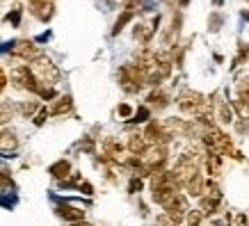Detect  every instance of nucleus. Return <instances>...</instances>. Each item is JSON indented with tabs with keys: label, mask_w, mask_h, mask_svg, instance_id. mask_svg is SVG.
I'll return each instance as SVG.
<instances>
[{
	"label": "nucleus",
	"mask_w": 249,
	"mask_h": 226,
	"mask_svg": "<svg viewBox=\"0 0 249 226\" xmlns=\"http://www.w3.org/2000/svg\"><path fill=\"white\" fill-rule=\"evenodd\" d=\"M126 149L130 151V156H137V158H142L144 151L149 149V144H146V139H144L142 135L133 133V135L128 137V142H126Z\"/></svg>",
	"instance_id": "4468645a"
},
{
	"label": "nucleus",
	"mask_w": 249,
	"mask_h": 226,
	"mask_svg": "<svg viewBox=\"0 0 249 226\" xmlns=\"http://www.w3.org/2000/svg\"><path fill=\"white\" fill-rule=\"evenodd\" d=\"M18 149V137L12 130H0V151L2 153H12Z\"/></svg>",
	"instance_id": "dca6fc26"
},
{
	"label": "nucleus",
	"mask_w": 249,
	"mask_h": 226,
	"mask_svg": "<svg viewBox=\"0 0 249 226\" xmlns=\"http://www.w3.org/2000/svg\"><path fill=\"white\" fill-rule=\"evenodd\" d=\"M167 158H169L167 146H149V149L144 151V156L140 158L142 160V176H151L153 172L165 169Z\"/></svg>",
	"instance_id": "f03ea898"
},
{
	"label": "nucleus",
	"mask_w": 249,
	"mask_h": 226,
	"mask_svg": "<svg viewBox=\"0 0 249 226\" xmlns=\"http://www.w3.org/2000/svg\"><path fill=\"white\" fill-rule=\"evenodd\" d=\"M204 165H206V172L211 178H217L222 174V156L217 151H206L204 153Z\"/></svg>",
	"instance_id": "9b49d317"
},
{
	"label": "nucleus",
	"mask_w": 249,
	"mask_h": 226,
	"mask_svg": "<svg viewBox=\"0 0 249 226\" xmlns=\"http://www.w3.org/2000/svg\"><path fill=\"white\" fill-rule=\"evenodd\" d=\"M231 110H233V114H238V119L249 121V103H242V101H233V103H231Z\"/></svg>",
	"instance_id": "b1692460"
},
{
	"label": "nucleus",
	"mask_w": 249,
	"mask_h": 226,
	"mask_svg": "<svg viewBox=\"0 0 249 226\" xmlns=\"http://www.w3.org/2000/svg\"><path fill=\"white\" fill-rule=\"evenodd\" d=\"M185 226H204V215H201L199 208H196V210H188V215H185Z\"/></svg>",
	"instance_id": "393cba45"
},
{
	"label": "nucleus",
	"mask_w": 249,
	"mask_h": 226,
	"mask_svg": "<svg viewBox=\"0 0 249 226\" xmlns=\"http://www.w3.org/2000/svg\"><path fill=\"white\" fill-rule=\"evenodd\" d=\"M158 23H160V16H156L151 23H137L135 30H133V37L140 41V44H149L153 39V35H156V30H158Z\"/></svg>",
	"instance_id": "1a4fd4ad"
},
{
	"label": "nucleus",
	"mask_w": 249,
	"mask_h": 226,
	"mask_svg": "<svg viewBox=\"0 0 249 226\" xmlns=\"http://www.w3.org/2000/svg\"><path fill=\"white\" fill-rule=\"evenodd\" d=\"M215 5H217V7L219 5H224V0H215Z\"/></svg>",
	"instance_id": "c03bdc74"
},
{
	"label": "nucleus",
	"mask_w": 249,
	"mask_h": 226,
	"mask_svg": "<svg viewBox=\"0 0 249 226\" xmlns=\"http://www.w3.org/2000/svg\"><path fill=\"white\" fill-rule=\"evenodd\" d=\"M7 21H12L14 25H18V21H21V9L14 7V12H12V14H7Z\"/></svg>",
	"instance_id": "f704fd0d"
},
{
	"label": "nucleus",
	"mask_w": 249,
	"mask_h": 226,
	"mask_svg": "<svg viewBox=\"0 0 249 226\" xmlns=\"http://www.w3.org/2000/svg\"><path fill=\"white\" fill-rule=\"evenodd\" d=\"M208 226H222V224H219L217 219H213V222H211V224H208Z\"/></svg>",
	"instance_id": "a19ab883"
},
{
	"label": "nucleus",
	"mask_w": 249,
	"mask_h": 226,
	"mask_svg": "<svg viewBox=\"0 0 249 226\" xmlns=\"http://www.w3.org/2000/svg\"><path fill=\"white\" fill-rule=\"evenodd\" d=\"M12 55L18 57V60L32 62L41 55V51H39V46L35 44V41H30V39H21V41H16V44L12 46Z\"/></svg>",
	"instance_id": "0eeeda50"
},
{
	"label": "nucleus",
	"mask_w": 249,
	"mask_h": 226,
	"mask_svg": "<svg viewBox=\"0 0 249 226\" xmlns=\"http://www.w3.org/2000/svg\"><path fill=\"white\" fill-rule=\"evenodd\" d=\"M133 16H135V12H133V9H124V12L117 16V21H114V25H112V37H117V35H119V32L124 30L130 21H133Z\"/></svg>",
	"instance_id": "aec40b11"
},
{
	"label": "nucleus",
	"mask_w": 249,
	"mask_h": 226,
	"mask_svg": "<svg viewBox=\"0 0 249 226\" xmlns=\"http://www.w3.org/2000/svg\"><path fill=\"white\" fill-rule=\"evenodd\" d=\"M48 110H46V107H39V112L35 114V126H44L46 123V119H48Z\"/></svg>",
	"instance_id": "c85d7f7f"
},
{
	"label": "nucleus",
	"mask_w": 249,
	"mask_h": 226,
	"mask_svg": "<svg viewBox=\"0 0 249 226\" xmlns=\"http://www.w3.org/2000/svg\"><path fill=\"white\" fill-rule=\"evenodd\" d=\"M199 199H201V201H199V210H201L204 217L215 215V212L219 210V206H222V196H206V194H201Z\"/></svg>",
	"instance_id": "f8f14e48"
},
{
	"label": "nucleus",
	"mask_w": 249,
	"mask_h": 226,
	"mask_svg": "<svg viewBox=\"0 0 249 226\" xmlns=\"http://www.w3.org/2000/svg\"><path fill=\"white\" fill-rule=\"evenodd\" d=\"M165 2H167V5H172V7L176 5V0H165Z\"/></svg>",
	"instance_id": "37998d69"
},
{
	"label": "nucleus",
	"mask_w": 249,
	"mask_h": 226,
	"mask_svg": "<svg viewBox=\"0 0 249 226\" xmlns=\"http://www.w3.org/2000/svg\"><path fill=\"white\" fill-rule=\"evenodd\" d=\"M211 105H215V110H213V117L219 121V123H224V126H229V123H233V110H231V103L229 101H219L217 94L215 96H211Z\"/></svg>",
	"instance_id": "6e6552de"
},
{
	"label": "nucleus",
	"mask_w": 249,
	"mask_h": 226,
	"mask_svg": "<svg viewBox=\"0 0 249 226\" xmlns=\"http://www.w3.org/2000/svg\"><path fill=\"white\" fill-rule=\"evenodd\" d=\"M28 69L35 75L39 87H55V85L60 83V69L55 67L48 57H44V55H39L37 60H32Z\"/></svg>",
	"instance_id": "f257e3e1"
},
{
	"label": "nucleus",
	"mask_w": 249,
	"mask_h": 226,
	"mask_svg": "<svg viewBox=\"0 0 249 226\" xmlns=\"http://www.w3.org/2000/svg\"><path fill=\"white\" fill-rule=\"evenodd\" d=\"M144 139H146V144L149 146H167V144L172 142L174 137L169 135V130L165 128V123L158 119H153L146 123V128H144Z\"/></svg>",
	"instance_id": "20e7f679"
},
{
	"label": "nucleus",
	"mask_w": 249,
	"mask_h": 226,
	"mask_svg": "<svg viewBox=\"0 0 249 226\" xmlns=\"http://www.w3.org/2000/svg\"><path fill=\"white\" fill-rule=\"evenodd\" d=\"M235 130H238V133H249V121H238V123H235Z\"/></svg>",
	"instance_id": "c9c22d12"
},
{
	"label": "nucleus",
	"mask_w": 249,
	"mask_h": 226,
	"mask_svg": "<svg viewBox=\"0 0 249 226\" xmlns=\"http://www.w3.org/2000/svg\"><path fill=\"white\" fill-rule=\"evenodd\" d=\"M9 80L14 83L16 89H25L32 94H39V83L35 80V75L30 73L28 67H14L9 71Z\"/></svg>",
	"instance_id": "39448f33"
},
{
	"label": "nucleus",
	"mask_w": 249,
	"mask_h": 226,
	"mask_svg": "<svg viewBox=\"0 0 249 226\" xmlns=\"http://www.w3.org/2000/svg\"><path fill=\"white\" fill-rule=\"evenodd\" d=\"M16 114V105L12 103H0V123H9Z\"/></svg>",
	"instance_id": "5701e85b"
},
{
	"label": "nucleus",
	"mask_w": 249,
	"mask_h": 226,
	"mask_svg": "<svg viewBox=\"0 0 249 226\" xmlns=\"http://www.w3.org/2000/svg\"><path fill=\"white\" fill-rule=\"evenodd\" d=\"M80 190H85V194H91V185H89V183H80Z\"/></svg>",
	"instance_id": "e433bc0d"
},
{
	"label": "nucleus",
	"mask_w": 249,
	"mask_h": 226,
	"mask_svg": "<svg viewBox=\"0 0 249 226\" xmlns=\"http://www.w3.org/2000/svg\"><path fill=\"white\" fill-rule=\"evenodd\" d=\"M156 226H178V224H176V222H172V219H169L165 212H162V215L156 219Z\"/></svg>",
	"instance_id": "2f4dec72"
},
{
	"label": "nucleus",
	"mask_w": 249,
	"mask_h": 226,
	"mask_svg": "<svg viewBox=\"0 0 249 226\" xmlns=\"http://www.w3.org/2000/svg\"><path fill=\"white\" fill-rule=\"evenodd\" d=\"M144 75L142 71L133 64V62H128V64H124V67L119 69V87L126 94H140L144 87Z\"/></svg>",
	"instance_id": "7ed1b4c3"
},
{
	"label": "nucleus",
	"mask_w": 249,
	"mask_h": 226,
	"mask_svg": "<svg viewBox=\"0 0 249 226\" xmlns=\"http://www.w3.org/2000/svg\"><path fill=\"white\" fill-rule=\"evenodd\" d=\"M162 210H165V215L172 222H181V219H185V215H188V210H190V206H188V199L178 192V194H174V199H169L165 206H162Z\"/></svg>",
	"instance_id": "423d86ee"
},
{
	"label": "nucleus",
	"mask_w": 249,
	"mask_h": 226,
	"mask_svg": "<svg viewBox=\"0 0 249 226\" xmlns=\"http://www.w3.org/2000/svg\"><path fill=\"white\" fill-rule=\"evenodd\" d=\"M117 114H119L121 119H128V117H133V107H130L128 103H121V105L117 107Z\"/></svg>",
	"instance_id": "c756f323"
},
{
	"label": "nucleus",
	"mask_w": 249,
	"mask_h": 226,
	"mask_svg": "<svg viewBox=\"0 0 249 226\" xmlns=\"http://www.w3.org/2000/svg\"><path fill=\"white\" fill-rule=\"evenodd\" d=\"M48 174H51L53 178H57V181L64 183L69 176H71V162H69V160H57L55 165H51Z\"/></svg>",
	"instance_id": "2eb2a0df"
},
{
	"label": "nucleus",
	"mask_w": 249,
	"mask_h": 226,
	"mask_svg": "<svg viewBox=\"0 0 249 226\" xmlns=\"http://www.w3.org/2000/svg\"><path fill=\"white\" fill-rule=\"evenodd\" d=\"M242 18H247V21H249V12H247V9H242Z\"/></svg>",
	"instance_id": "ea45409f"
},
{
	"label": "nucleus",
	"mask_w": 249,
	"mask_h": 226,
	"mask_svg": "<svg viewBox=\"0 0 249 226\" xmlns=\"http://www.w3.org/2000/svg\"><path fill=\"white\" fill-rule=\"evenodd\" d=\"M71 226H94V224H89V222H85V219H80V222H76V224H71Z\"/></svg>",
	"instance_id": "4c0bfd02"
},
{
	"label": "nucleus",
	"mask_w": 249,
	"mask_h": 226,
	"mask_svg": "<svg viewBox=\"0 0 249 226\" xmlns=\"http://www.w3.org/2000/svg\"><path fill=\"white\" fill-rule=\"evenodd\" d=\"M140 190H142V181H140V178H130L128 192H133V194H135V192H140Z\"/></svg>",
	"instance_id": "473e14b6"
},
{
	"label": "nucleus",
	"mask_w": 249,
	"mask_h": 226,
	"mask_svg": "<svg viewBox=\"0 0 249 226\" xmlns=\"http://www.w3.org/2000/svg\"><path fill=\"white\" fill-rule=\"evenodd\" d=\"M55 212H57V217H62L64 222H71V224L85 219V210L78 208V206H73V204H60L55 208Z\"/></svg>",
	"instance_id": "9d476101"
},
{
	"label": "nucleus",
	"mask_w": 249,
	"mask_h": 226,
	"mask_svg": "<svg viewBox=\"0 0 249 226\" xmlns=\"http://www.w3.org/2000/svg\"><path fill=\"white\" fill-rule=\"evenodd\" d=\"M188 2L190 0H176V5H178V7H188Z\"/></svg>",
	"instance_id": "58836bf2"
},
{
	"label": "nucleus",
	"mask_w": 249,
	"mask_h": 226,
	"mask_svg": "<svg viewBox=\"0 0 249 226\" xmlns=\"http://www.w3.org/2000/svg\"><path fill=\"white\" fill-rule=\"evenodd\" d=\"M229 226H249V219L245 212H238L233 217H229Z\"/></svg>",
	"instance_id": "cd10ccee"
},
{
	"label": "nucleus",
	"mask_w": 249,
	"mask_h": 226,
	"mask_svg": "<svg viewBox=\"0 0 249 226\" xmlns=\"http://www.w3.org/2000/svg\"><path fill=\"white\" fill-rule=\"evenodd\" d=\"M32 14L37 16L39 21H51L53 18V14H55V5L51 2V0H44V2H39V5H35L32 7Z\"/></svg>",
	"instance_id": "a211bd4d"
},
{
	"label": "nucleus",
	"mask_w": 249,
	"mask_h": 226,
	"mask_svg": "<svg viewBox=\"0 0 249 226\" xmlns=\"http://www.w3.org/2000/svg\"><path fill=\"white\" fill-rule=\"evenodd\" d=\"M7 83H9V78H7V73L2 71V67H0V94L7 89Z\"/></svg>",
	"instance_id": "72a5a7b5"
},
{
	"label": "nucleus",
	"mask_w": 249,
	"mask_h": 226,
	"mask_svg": "<svg viewBox=\"0 0 249 226\" xmlns=\"http://www.w3.org/2000/svg\"><path fill=\"white\" fill-rule=\"evenodd\" d=\"M222 23H224V14L222 12H213L211 14V21H208V30L211 32H217L222 28Z\"/></svg>",
	"instance_id": "a878e982"
},
{
	"label": "nucleus",
	"mask_w": 249,
	"mask_h": 226,
	"mask_svg": "<svg viewBox=\"0 0 249 226\" xmlns=\"http://www.w3.org/2000/svg\"><path fill=\"white\" fill-rule=\"evenodd\" d=\"M107 2H114V0H107Z\"/></svg>",
	"instance_id": "a18cd8bd"
},
{
	"label": "nucleus",
	"mask_w": 249,
	"mask_h": 226,
	"mask_svg": "<svg viewBox=\"0 0 249 226\" xmlns=\"http://www.w3.org/2000/svg\"><path fill=\"white\" fill-rule=\"evenodd\" d=\"M12 188H14V181H12L9 172H0V192H5V190H12Z\"/></svg>",
	"instance_id": "bb28decb"
},
{
	"label": "nucleus",
	"mask_w": 249,
	"mask_h": 226,
	"mask_svg": "<svg viewBox=\"0 0 249 226\" xmlns=\"http://www.w3.org/2000/svg\"><path fill=\"white\" fill-rule=\"evenodd\" d=\"M247 62H249V44L247 41H240V44H238V53H235L231 67H242V64H247Z\"/></svg>",
	"instance_id": "4be33fe9"
},
{
	"label": "nucleus",
	"mask_w": 249,
	"mask_h": 226,
	"mask_svg": "<svg viewBox=\"0 0 249 226\" xmlns=\"http://www.w3.org/2000/svg\"><path fill=\"white\" fill-rule=\"evenodd\" d=\"M28 2H32V5H39V2H44V0H28Z\"/></svg>",
	"instance_id": "79ce46f5"
},
{
	"label": "nucleus",
	"mask_w": 249,
	"mask_h": 226,
	"mask_svg": "<svg viewBox=\"0 0 249 226\" xmlns=\"http://www.w3.org/2000/svg\"><path fill=\"white\" fill-rule=\"evenodd\" d=\"M149 117H151V110H149L146 105H142V107H140V110L135 112V121H146Z\"/></svg>",
	"instance_id": "7c9ffc66"
},
{
	"label": "nucleus",
	"mask_w": 249,
	"mask_h": 226,
	"mask_svg": "<svg viewBox=\"0 0 249 226\" xmlns=\"http://www.w3.org/2000/svg\"><path fill=\"white\" fill-rule=\"evenodd\" d=\"M169 105V96H167L162 89H153L149 96H146V107L149 110H165Z\"/></svg>",
	"instance_id": "ddd939ff"
},
{
	"label": "nucleus",
	"mask_w": 249,
	"mask_h": 226,
	"mask_svg": "<svg viewBox=\"0 0 249 226\" xmlns=\"http://www.w3.org/2000/svg\"><path fill=\"white\" fill-rule=\"evenodd\" d=\"M103 146H106V158L103 160H119L121 153H124V146L117 139H112V137H107Z\"/></svg>",
	"instance_id": "6ab92c4d"
},
{
	"label": "nucleus",
	"mask_w": 249,
	"mask_h": 226,
	"mask_svg": "<svg viewBox=\"0 0 249 226\" xmlns=\"http://www.w3.org/2000/svg\"><path fill=\"white\" fill-rule=\"evenodd\" d=\"M71 110H73V98L69 96V94H64V96H60L53 103V107H51V114H53V117H62V114H69Z\"/></svg>",
	"instance_id": "f3484780"
},
{
	"label": "nucleus",
	"mask_w": 249,
	"mask_h": 226,
	"mask_svg": "<svg viewBox=\"0 0 249 226\" xmlns=\"http://www.w3.org/2000/svg\"><path fill=\"white\" fill-rule=\"evenodd\" d=\"M16 112L21 114L23 119H32V117L39 112V103L37 101H25V103H18V105H16Z\"/></svg>",
	"instance_id": "412c9836"
}]
</instances>
